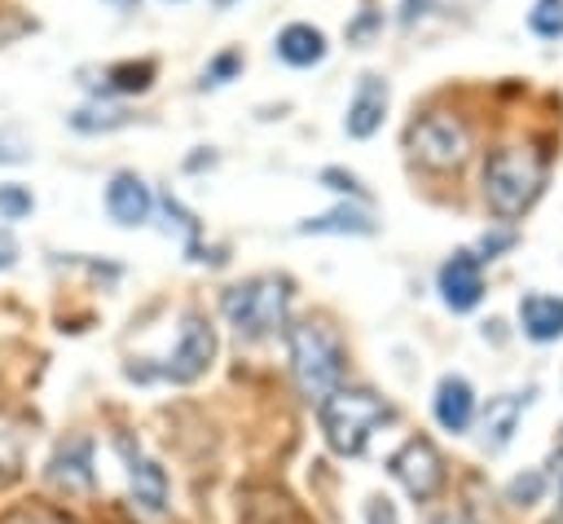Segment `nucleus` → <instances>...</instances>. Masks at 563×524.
I'll return each instance as SVG.
<instances>
[{"mask_svg":"<svg viewBox=\"0 0 563 524\" xmlns=\"http://www.w3.org/2000/svg\"><path fill=\"white\" fill-rule=\"evenodd\" d=\"M471 414H475V392L462 374H444L440 387H435V423L444 432H466L471 427Z\"/></svg>","mask_w":563,"mask_h":524,"instance_id":"obj_14","label":"nucleus"},{"mask_svg":"<svg viewBox=\"0 0 563 524\" xmlns=\"http://www.w3.org/2000/svg\"><path fill=\"white\" fill-rule=\"evenodd\" d=\"M273 48H277V57L286 62V66H317L321 57H325V31L321 26H312V22H286L282 31H277V40H273Z\"/></svg>","mask_w":563,"mask_h":524,"instance_id":"obj_13","label":"nucleus"},{"mask_svg":"<svg viewBox=\"0 0 563 524\" xmlns=\"http://www.w3.org/2000/svg\"><path fill=\"white\" fill-rule=\"evenodd\" d=\"M286 343H290V379H295L303 401L321 405L334 387H343V361L347 357H343V339L334 335L330 321H321V317L295 321Z\"/></svg>","mask_w":563,"mask_h":524,"instance_id":"obj_1","label":"nucleus"},{"mask_svg":"<svg viewBox=\"0 0 563 524\" xmlns=\"http://www.w3.org/2000/svg\"><path fill=\"white\" fill-rule=\"evenodd\" d=\"M229 326L242 335V339H264L273 335L282 321H286V308H290V282L277 277V273H260V277H246L238 286L224 291L220 299Z\"/></svg>","mask_w":563,"mask_h":524,"instance_id":"obj_3","label":"nucleus"},{"mask_svg":"<svg viewBox=\"0 0 563 524\" xmlns=\"http://www.w3.org/2000/svg\"><path fill=\"white\" fill-rule=\"evenodd\" d=\"M110 9H119V13H132V9H141V0H106Z\"/></svg>","mask_w":563,"mask_h":524,"instance_id":"obj_33","label":"nucleus"},{"mask_svg":"<svg viewBox=\"0 0 563 524\" xmlns=\"http://www.w3.org/2000/svg\"><path fill=\"white\" fill-rule=\"evenodd\" d=\"M519 321L523 335L537 343H550L563 335V299L559 295H523L519 299Z\"/></svg>","mask_w":563,"mask_h":524,"instance_id":"obj_16","label":"nucleus"},{"mask_svg":"<svg viewBox=\"0 0 563 524\" xmlns=\"http://www.w3.org/2000/svg\"><path fill=\"white\" fill-rule=\"evenodd\" d=\"M528 26L541 35V40H559L563 35V0H537L528 9Z\"/></svg>","mask_w":563,"mask_h":524,"instance_id":"obj_21","label":"nucleus"},{"mask_svg":"<svg viewBox=\"0 0 563 524\" xmlns=\"http://www.w3.org/2000/svg\"><path fill=\"white\" fill-rule=\"evenodd\" d=\"M523 405H528L523 392H501V396L488 401V410H484V432H479V445H484L488 454L506 449V440L515 436V423H519Z\"/></svg>","mask_w":563,"mask_h":524,"instance_id":"obj_15","label":"nucleus"},{"mask_svg":"<svg viewBox=\"0 0 563 524\" xmlns=\"http://www.w3.org/2000/svg\"><path fill=\"white\" fill-rule=\"evenodd\" d=\"M44 476H48V484H53L57 493H66V498L88 493V489H92V440H88V436L62 440V445L53 449Z\"/></svg>","mask_w":563,"mask_h":524,"instance_id":"obj_9","label":"nucleus"},{"mask_svg":"<svg viewBox=\"0 0 563 524\" xmlns=\"http://www.w3.org/2000/svg\"><path fill=\"white\" fill-rule=\"evenodd\" d=\"M550 471H554V484H559V498H563V454H554V462H550Z\"/></svg>","mask_w":563,"mask_h":524,"instance_id":"obj_32","label":"nucleus"},{"mask_svg":"<svg viewBox=\"0 0 563 524\" xmlns=\"http://www.w3.org/2000/svg\"><path fill=\"white\" fill-rule=\"evenodd\" d=\"M321 185H325V189H339V194H347V198H361V194H365L361 181H356L352 172H343V167H321Z\"/></svg>","mask_w":563,"mask_h":524,"instance_id":"obj_26","label":"nucleus"},{"mask_svg":"<svg viewBox=\"0 0 563 524\" xmlns=\"http://www.w3.org/2000/svg\"><path fill=\"white\" fill-rule=\"evenodd\" d=\"M484 295V273H479V255L471 251H453L444 264H440V299L453 308V313H471Z\"/></svg>","mask_w":563,"mask_h":524,"instance_id":"obj_11","label":"nucleus"},{"mask_svg":"<svg viewBox=\"0 0 563 524\" xmlns=\"http://www.w3.org/2000/svg\"><path fill=\"white\" fill-rule=\"evenodd\" d=\"M154 75H158V66L150 57H141V62H114L101 70V79H84V84L97 92H145L154 84Z\"/></svg>","mask_w":563,"mask_h":524,"instance_id":"obj_17","label":"nucleus"},{"mask_svg":"<svg viewBox=\"0 0 563 524\" xmlns=\"http://www.w3.org/2000/svg\"><path fill=\"white\" fill-rule=\"evenodd\" d=\"M409 150L427 167H457L471 150V137H466V123L457 114L431 110L409 128Z\"/></svg>","mask_w":563,"mask_h":524,"instance_id":"obj_5","label":"nucleus"},{"mask_svg":"<svg viewBox=\"0 0 563 524\" xmlns=\"http://www.w3.org/2000/svg\"><path fill=\"white\" fill-rule=\"evenodd\" d=\"M119 454H123V467H128V489H132V506H141L145 515H163L167 511V476L154 458H145L128 436L114 440Z\"/></svg>","mask_w":563,"mask_h":524,"instance_id":"obj_8","label":"nucleus"},{"mask_svg":"<svg viewBox=\"0 0 563 524\" xmlns=\"http://www.w3.org/2000/svg\"><path fill=\"white\" fill-rule=\"evenodd\" d=\"M22 159H26L22 145H4V141H0V163H22Z\"/></svg>","mask_w":563,"mask_h":524,"instance_id":"obj_30","label":"nucleus"},{"mask_svg":"<svg viewBox=\"0 0 563 524\" xmlns=\"http://www.w3.org/2000/svg\"><path fill=\"white\" fill-rule=\"evenodd\" d=\"M229 4H233V0H216V9H229Z\"/></svg>","mask_w":563,"mask_h":524,"instance_id":"obj_34","label":"nucleus"},{"mask_svg":"<svg viewBox=\"0 0 563 524\" xmlns=\"http://www.w3.org/2000/svg\"><path fill=\"white\" fill-rule=\"evenodd\" d=\"M387 471H391V476H396V484H400L409 498H418V502L435 498V493H440V484H444V458H440V449H435L427 436L405 440V445L391 454Z\"/></svg>","mask_w":563,"mask_h":524,"instance_id":"obj_6","label":"nucleus"},{"mask_svg":"<svg viewBox=\"0 0 563 524\" xmlns=\"http://www.w3.org/2000/svg\"><path fill=\"white\" fill-rule=\"evenodd\" d=\"M541 185H545V163L532 150H493L484 163V198L501 220L528 211Z\"/></svg>","mask_w":563,"mask_h":524,"instance_id":"obj_4","label":"nucleus"},{"mask_svg":"<svg viewBox=\"0 0 563 524\" xmlns=\"http://www.w3.org/2000/svg\"><path fill=\"white\" fill-rule=\"evenodd\" d=\"M365 515H369V524H400V520H396V506H391L387 498H374Z\"/></svg>","mask_w":563,"mask_h":524,"instance_id":"obj_28","label":"nucleus"},{"mask_svg":"<svg viewBox=\"0 0 563 524\" xmlns=\"http://www.w3.org/2000/svg\"><path fill=\"white\" fill-rule=\"evenodd\" d=\"M22 458H26V427L13 414H0V489L22 476Z\"/></svg>","mask_w":563,"mask_h":524,"instance_id":"obj_19","label":"nucleus"},{"mask_svg":"<svg viewBox=\"0 0 563 524\" xmlns=\"http://www.w3.org/2000/svg\"><path fill=\"white\" fill-rule=\"evenodd\" d=\"M435 524H457V520H435Z\"/></svg>","mask_w":563,"mask_h":524,"instance_id":"obj_35","label":"nucleus"},{"mask_svg":"<svg viewBox=\"0 0 563 524\" xmlns=\"http://www.w3.org/2000/svg\"><path fill=\"white\" fill-rule=\"evenodd\" d=\"M317 410L330 449L343 458H356L369 445V436L391 418V405L369 387H334Z\"/></svg>","mask_w":563,"mask_h":524,"instance_id":"obj_2","label":"nucleus"},{"mask_svg":"<svg viewBox=\"0 0 563 524\" xmlns=\"http://www.w3.org/2000/svg\"><path fill=\"white\" fill-rule=\"evenodd\" d=\"M106 211H110L114 225L136 229V225L150 220V211H154V194H150V185H145L136 172H114L110 185H106Z\"/></svg>","mask_w":563,"mask_h":524,"instance_id":"obj_12","label":"nucleus"},{"mask_svg":"<svg viewBox=\"0 0 563 524\" xmlns=\"http://www.w3.org/2000/svg\"><path fill=\"white\" fill-rule=\"evenodd\" d=\"M123 123H132V114L119 110V106H84V110L70 114L75 132H110V128H123Z\"/></svg>","mask_w":563,"mask_h":524,"instance_id":"obj_20","label":"nucleus"},{"mask_svg":"<svg viewBox=\"0 0 563 524\" xmlns=\"http://www.w3.org/2000/svg\"><path fill=\"white\" fill-rule=\"evenodd\" d=\"M211 357H216V330H211L207 317L189 313L185 326H180V335H176V348L167 352V361H163L158 374L172 379V383H194L198 374H207Z\"/></svg>","mask_w":563,"mask_h":524,"instance_id":"obj_7","label":"nucleus"},{"mask_svg":"<svg viewBox=\"0 0 563 524\" xmlns=\"http://www.w3.org/2000/svg\"><path fill=\"white\" fill-rule=\"evenodd\" d=\"M242 70V48H224L216 53L207 66H202V88H216V84H229L233 75Z\"/></svg>","mask_w":563,"mask_h":524,"instance_id":"obj_24","label":"nucleus"},{"mask_svg":"<svg viewBox=\"0 0 563 524\" xmlns=\"http://www.w3.org/2000/svg\"><path fill=\"white\" fill-rule=\"evenodd\" d=\"M0 524H70V520H66L57 506H48V502H26V506L4 511Z\"/></svg>","mask_w":563,"mask_h":524,"instance_id":"obj_23","label":"nucleus"},{"mask_svg":"<svg viewBox=\"0 0 563 524\" xmlns=\"http://www.w3.org/2000/svg\"><path fill=\"white\" fill-rule=\"evenodd\" d=\"M537 493H541V476H537V471H528V476L510 480V502L528 506V502H537Z\"/></svg>","mask_w":563,"mask_h":524,"instance_id":"obj_27","label":"nucleus"},{"mask_svg":"<svg viewBox=\"0 0 563 524\" xmlns=\"http://www.w3.org/2000/svg\"><path fill=\"white\" fill-rule=\"evenodd\" d=\"M13 264H18V238L9 229H0V273L13 269Z\"/></svg>","mask_w":563,"mask_h":524,"instance_id":"obj_29","label":"nucleus"},{"mask_svg":"<svg viewBox=\"0 0 563 524\" xmlns=\"http://www.w3.org/2000/svg\"><path fill=\"white\" fill-rule=\"evenodd\" d=\"M31 211H35V194L26 185H18V181L0 185V220H26Z\"/></svg>","mask_w":563,"mask_h":524,"instance_id":"obj_22","label":"nucleus"},{"mask_svg":"<svg viewBox=\"0 0 563 524\" xmlns=\"http://www.w3.org/2000/svg\"><path fill=\"white\" fill-rule=\"evenodd\" d=\"M510 242V233H493V238H484V255H493V251H501Z\"/></svg>","mask_w":563,"mask_h":524,"instance_id":"obj_31","label":"nucleus"},{"mask_svg":"<svg viewBox=\"0 0 563 524\" xmlns=\"http://www.w3.org/2000/svg\"><path fill=\"white\" fill-rule=\"evenodd\" d=\"M387 101H391L387 79H383V75H361V79H356V92H352V101H347V114H343L347 137H356V141L374 137V132L383 128V119H387Z\"/></svg>","mask_w":563,"mask_h":524,"instance_id":"obj_10","label":"nucleus"},{"mask_svg":"<svg viewBox=\"0 0 563 524\" xmlns=\"http://www.w3.org/2000/svg\"><path fill=\"white\" fill-rule=\"evenodd\" d=\"M378 26H383V9H374V4H365V9H361V13L352 18V22H347V40L356 44V40H365V35H374Z\"/></svg>","mask_w":563,"mask_h":524,"instance_id":"obj_25","label":"nucleus"},{"mask_svg":"<svg viewBox=\"0 0 563 524\" xmlns=\"http://www.w3.org/2000/svg\"><path fill=\"white\" fill-rule=\"evenodd\" d=\"M299 233H374V216L356 203H339L321 216L299 220Z\"/></svg>","mask_w":563,"mask_h":524,"instance_id":"obj_18","label":"nucleus"}]
</instances>
